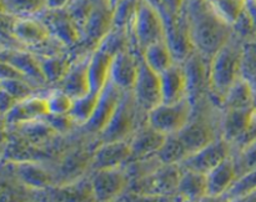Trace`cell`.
<instances>
[{"instance_id": "obj_1", "label": "cell", "mask_w": 256, "mask_h": 202, "mask_svg": "<svg viewBox=\"0 0 256 202\" xmlns=\"http://www.w3.org/2000/svg\"><path fill=\"white\" fill-rule=\"evenodd\" d=\"M192 42L196 51L212 59V55L232 39V27L220 19L209 4L196 10L189 20Z\"/></svg>"}, {"instance_id": "obj_2", "label": "cell", "mask_w": 256, "mask_h": 202, "mask_svg": "<svg viewBox=\"0 0 256 202\" xmlns=\"http://www.w3.org/2000/svg\"><path fill=\"white\" fill-rule=\"evenodd\" d=\"M242 52L232 39L209 60V89L220 104L236 80L242 77Z\"/></svg>"}, {"instance_id": "obj_3", "label": "cell", "mask_w": 256, "mask_h": 202, "mask_svg": "<svg viewBox=\"0 0 256 202\" xmlns=\"http://www.w3.org/2000/svg\"><path fill=\"white\" fill-rule=\"evenodd\" d=\"M130 30L140 51L154 42L166 40V25L162 12L146 0H139Z\"/></svg>"}, {"instance_id": "obj_4", "label": "cell", "mask_w": 256, "mask_h": 202, "mask_svg": "<svg viewBox=\"0 0 256 202\" xmlns=\"http://www.w3.org/2000/svg\"><path fill=\"white\" fill-rule=\"evenodd\" d=\"M192 101L190 99L166 104L162 102L146 114V124L164 135L179 134L190 121Z\"/></svg>"}, {"instance_id": "obj_5", "label": "cell", "mask_w": 256, "mask_h": 202, "mask_svg": "<svg viewBox=\"0 0 256 202\" xmlns=\"http://www.w3.org/2000/svg\"><path fill=\"white\" fill-rule=\"evenodd\" d=\"M182 172L180 165H162L148 176L134 180V192L140 196H170L178 191Z\"/></svg>"}, {"instance_id": "obj_6", "label": "cell", "mask_w": 256, "mask_h": 202, "mask_svg": "<svg viewBox=\"0 0 256 202\" xmlns=\"http://www.w3.org/2000/svg\"><path fill=\"white\" fill-rule=\"evenodd\" d=\"M138 106L132 92H124L122 101L112 117L108 126L100 134L102 142L105 141H118V140H130L134 135L135 125H136Z\"/></svg>"}, {"instance_id": "obj_7", "label": "cell", "mask_w": 256, "mask_h": 202, "mask_svg": "<svg viewBox=\"0 0 256 202\" xmlns=\"http://www.w3.org/2000/svg\"><path fill=\"white\" fill-rule=\"evenodd\" d=\"M95 202H115L130 187L132 180L124 167L94 171L90 179Z\"/></svg>"}, {"instance_id": "obj_8", "label": "cell", "mask_w": 256, "mask_h": 202, "mask_svg": "<svg viewBox=\"0 0 256 202\" xmlns=\"http://www.w3.org/2000/svg\"><path fill=\"white\" fill-rule=\"evenodd\" d=\"M232 145L229 141L220 137L202 149L192 152L180 166L185 170H192L208 175L212 169L232 156Z\"/></svg>"}, {"instance_id": "obj_9", "label": "cell", "mask_w": 256, "mask_h": 202, "mask_svg": "<svg viewBox=\"0 0 256 202\" xmlns=\"http://www.w3.org/2000/svg\"><path fill=\"white\" fill-rule=\"evenodd\" d=\"M10 34L19 44L32 49L44 47L54 40L46 22L36 16L14 19L10 26Z\"/></svg>"}, {"instance_id": "obj_10", "label": "cell", "mask_w": 256, "mask_h": 202, "mask_svg": "<svg viewBox=\"0 0 256 202\" xmlns=\"http://www.w3.org/2000/svg\"><path fill=\"white\" fill-rule=\"evenodd\" d=\"M132 160V147L129 140L102 142L90 159V167L94 171L122 169Z\"/></svg>"}, {"instance_id": "obj_11", "label": "cell", "mask_w": 256, "mask_h": 202, "mask_svg": "<svg viewBox=\"0 0 256 202\" xmlns=\"http://www.w3.org/2000/svg\"><path fill=\"white\" fill-rule=\"evenodd\" d=\"M142 57V56H140ZM138 106L145 112H149L159 104H162V86H160V75L152 71L144 61H140V71L136 84L132 89Z\"/></svg>"}, {"instance_id": "obj_12", "label": "cell", "mask_w": 256, "mask_h": 202, "mask_svg": "<svg viewBox=\"0 0 256 202\" xmlns=\"http://www.w3.org/2000/svg\"><path fill=\"white\" fill-rule=\"evenodd\" d=\"M140 61L142 57L135 56L129 49L118 52L112 59L110 82L122 91H132L139 76Z\"/></svg>"}, {"instance_id": "obj_13", "label": "cell", "mask_w": 256, "mask_h": 202, "mask_svg": "<svg viewBox=\"0 0 256 202\" xmlns=\"http://www.w3.org/2000/svg\"><path fill=\"white\" fill-rule=\"evenodd\" d=\"M49 115L46 96L32 95L28 99L18 102L12 110L2 115V120L6 126H20L28 122L44 120Z\"/></svg>"}, {"instance_id": "obj_14", "label": "cell", "mask_w": 256, "mask_h": 202, "mask_svg": "<svg viewBox=\"0 0 256 202\" xmlns=\"http://www.w3.org/2000/svg\"><path fill=\"white\" fill-rule=\"evenodd\" d=\"M122 96H124V91H122L119 87H116L109 81V84L100 92L99 104L95 110L94 116L84 126L85 130L92 132V134H102L110 122L112 117L114 116Z\"/></svg>"}, {"instance_id": "obj_15", "label": "cell", "mask_w": 256, "mask_h": 202, "mask_svg": "<svg viewBox=\"0 0 256 202\" xmlns=\"http://www.w3.org/2000/svg\"><path fill=\"white\" fill-rule=\"evenodd\" d=\"M162 102L172 104L189 99V81L185 67L182 62L174 65L160 74Z\"/></svg>"}, {"instance_id": "obj_16", "label": "cell", "mask_w": 256, "mask_h": 202, "mask_svg": "<svg viewBox=\"0 0 256 202\" xmlns=\"http://www.w3.org/2000/svg\"><path fill=\"white\" fill-rule=\"evenodd\" d=\"M2 61L9 62L35 85L40 86L46 84L42 75L40 57L35 52L22 49H2Z\"/></svg>"}, {"instance_id": "obj_17", "label": "cell", "mask_w": 256, "mask_h": 202, "mask_svg": "<svg viewBox=\"0 0 256 202\" xmlns=\"http://www.w3.org/2000/svg\"><path fill=\"white\" fill-rule=\"evenodd\" d=\"M165 139H166V135L162 134L148 124L138 129L129 140L130 147H132L130 162L156 156Z\"/></svg>"}, {"instance_id": "obj_18", "label": "cell", "mask_w": 256, "mask_h": 202, "mask_svg": "<svg viewBox=\"0 0 256 202\" xmlns=\"http://www.w3.org/2000/svg\"><path fill=\"white\" fill-rule=\"evenodd\" d=\"M115 52L108 49L102 44H99L89 55V64H88V71H89L90 85L92 91L102 92V89L109 84L110 81V70H112V59Z\"/></svg>"}, {"instance_id": "obj_19", "label": "cell", "mask_w": 256, "mask_h": 202, "mask_svg": "<svg viewBox=\"0 0 256 202\" xmlns=\"http://www.w3.org/2000/svg\"><path fill=\"white\" fill-rule=\"evenodd\" d=\"M50 17L46 20L52 37L64 47H72L82 41V32L79 25L74 21L68 10L62 11H49Z\"/></svg>"}, {"instance_id": "obj_20", "label": "cell", "mask_w": 256, "mask_h": 202, "mask_svg": "<svg viewBox=\"0 0 256 202\" xmlns=\"http://www.w3.org/2000/svg\"><path fill=\"white\" fill-rule=\"evenodd\" d=\"M89 55L72 62L66 76L59 84V89L66 92L68 95H70L72 99L82 97L92 91L89 71H88Z\"/></svg>"}, {"instance_id": "obj_21", "label": "cell", "mask_w": 256, "mask_h": 202, "mask_svg": "<svg viewBox=\"0 0 256 202\" xmlns=\"http://www.w3.org/2000/svg\"><path fill=\"white\" fill-rule=\"evenodd\" d=\"M14 171L19 181L32 190H48L54 185V176L36 161L14 162Z\"/></svg>"}, {"instance_id": "obj_22", "label": "cell", "mask_w": 256, "mask_h": 202, "mask_svg": "<svg viewBox=\"0 0 256 202\" xmlns=\"http://www.w3.org/2000/svg\"><path fill=\"white\" fill-rule=\"evenodd\" d=\"M208 176L209 196H225L239 177L236 162L232 156L222 161L219 166L212 169Z\"/></svg>"}, {"instance_id": "obj_23", "label": "cell", "mask_w": 256, "mask_h": 202, "mask_svg": "<svg viewBox=\"0 0 256 202\" xmlns=\"http://www.w3.org/2000/svg\"><path fill=\"white\" fill-rule=\"evenodd\" d=\"M256 114L255 107L252 109H232L225 110V116L222 120V137L234 144L248 129Z\"/></svg>"}, {"instance_id": "obj_24", "label": "cell", "mask_w": 256, "mask_h": 202, "mask_svg": "<svg viewBox=\"0 0 256 202\" xmlns=\"http://www.w3.org/2000/svg\"><path fill=\"white\" fill-rule=\"evenodd\" d=\"M178 135L189 150L190 155L218 139L212 125L200 120H192Z\"/></svg>"}, {"instance_id": "obj_25", "label": "cell", "mask_w": 256, "mask_h": 202, "mask_svg": "<svg viewBox=\"0 0 256 202\" xmlns=\"http://www.w3.org/2000/svg\"><path fill=\"white\" fill-rule=\"evenodd\" d=\"M176 194L180 199L199 200V201H202L205 197L209 196L208 176L205 174H202V172L182 169Z\"/></svg>"}, {"instance_id": "obj_26", "label": "cell", "mask_w": 256, "mask_h": 202, "mask_svg": "<svg viewBox=\"0 0 256 202\" xmlns=\"http://www.w3.org/2000/svg\"><path fill=\"white\" fill-rule=\"evenodd\" d=\"M140 56L152 71L159 75L178 62L166 40H162L146 46Z\"/></svg>"}, {"instance_id": "obj_27", "label": "cell", "mask_w": 256, "mask_h": 202, "mask_svg": "<svg viewBox=\"0 0 256 202\" xmlns=\"http://www.w3.org/2000/svg\"><path fill=\"white\" fill-rule=\"evenodd\" d=\"M222 105L225 110L254 107V90L250 81L242 76L236 80L222 97Z\"/></svg>"}, {"instance_id": "obj_28", "label": "cell", "mask_w": 256, "mask_h": 202, "mask_svg": "<svg viewBox=\"0 0 256 202\" xmlns=\"http://www.w3.org/2000/svg\"><path fill=\"white\" fill-rule=\"evenodd\" d=\"M39 57L42 75L46 84H60L74 62L69 57L65 56L62 52L52 55H39Z\"/></svg>"}, {"instance_id": "obj_29", "label": "cell", "mask_w": 256, "mask_h": 202, "mask_svg": "<svg viewBox=\"0 0 256 202\" xmlns=\"http://www.w3.org/2000/svg\"><path fill=\"white\" fill-rule=\"evenodd\" d=\"M52 199L54 202H95L90 180H79L52 189Z\"/></svg>"}, {"instance_id": "obj_30", "label": "cell", "mask_w": 256, "mask_h": 202, "mask_svg": "<svg viewBox=\"0 0 256 202\" xmlns=\"http://www.w3.org/2000/svg\"><path fill=\"white\" fill-rule=\"evenodd\" d=\"M189 156V150L178 134L168 135L156 154V159L162 165H182Z\"/></svg>"}, {"instance_id": "obj_31", "label": "cell", "mask_w": 256, "mask_h": 202, "mask_svg": "<svg viewBox=\"0 0 256 202\" xmlns=\"http://www.w3.org/2000/svg\"><path fill=\"white\" fill-rule=\"evenodd\" d=\"M2 12L14 19L32 17L46 10L45 0H2Z\"/></svg>"}, {"instance_id": "obj_32", "label": "cell", "mask_w": 256, "mask_h": 202, "mask_svg": "<svg viewBox=\"0 0 256 202\" xmlns=\"http://www.w3.org/2000/svg\"><path fill=\"white\" fill-rule=\"evenodd\" d=\"M99 99L100 92L96 91H90L89 94L84 95V96L74 99L72 111H70L69 115L74 120L75 124L80 125V126H85L92 120L98 107V104H99Z\"/></svg>"}, {"instance_id": "obj_33", "label": "cell", "mask_w": 256, "mask_h": 202, "mask_svg": "<svg viewBox=\"0 0 256 202\" xmlns=\"http://www.w3.org/2000/svg\"><path fill=\"white\" fill-rule=\"evenodd\" d=\"M248 1L249 0H216L210 6L220 19L224 20L230 26H234L246 11Z\"/></svg>"}, {"instance_id": "obj_34", "label": "cell", "mask_w": 256, "mask_h": 202, "mask_svg": "<svg viewBox=\"0 0 256 202\" xmlns=\"http://www.w3.org/2000/svg\"><path fill=\"white\" fill-rule=\"evenodd\" d=\"M18 127L22 129V134L24 140H26L28 142H30L34 146L42 144L46 140H49L52 135L56 134L45 120L28 122V124L20 125Z\"/></svg>"}, {"instance_id": "obj_35", "label": "cell", "mask_w": 256, "mask_h": 202, "mask_svg": "<svg viewBox=\"0 0 256 202\" xmlns=\"http://www.w3.org/2000/svg\"><path fill=\"white\" fill-rule=\"evenodd\" d=\"M252 192H256V169H252L239 175L235 184L225 194L224 197L229 202H234Z\"/></svg>"}, {"instance_id": "obj_36", "label": "cell", "mask_w": 256, "mask_h": 202, "mask_svg": "<svg viewBox=\"0 0 256 202\" xmlns=\"http://www.w3.org/2000/svg\"><path fill=\"white\" fill-rule=\"evenodd\" d=\"M45 96H46L49 115H69L70 114L74 99H72L70 95H68L66 92L62 91V90L59 89V87H56V89L48 92Z\"/></svg>"}, {"instance_id": "obj_37", "label": "cell", "mask_w": 256, "mask_h": 202, "mask_svg": "<svg viewBox=\"0 0 256 202\" xmlns=\"http://www.w3.org/2000/svg\"><path fill=\"white\" fill-rule=\"evenodd\" d=\"M2 90L14 96L18 101H22V100L32 96V95H36L35 84L26 79L2 80Z\"/></svg>"}, {"instance_id": "obj_38", "label": "cell", "mask_w": 256, "mask_h": 202, "mask_svg": "<svg viewBox=\"0 0 256 202\" xmlns=\"http://www.w3.org/2000/svg\"><path fill=\"white\" fill-rule=\"evenodd\" d=\"M235 162H236L239 175L252 169H256V142L248 147V149L240 151L239 161L235 160Z\"/></svg>"}, {"instance_id": "obj_39", "label": "cell", "mask_w": 256, "mask_h": 202, "mask_svg": "<svg viewBox=\"0 0 256 202\" xmlns=\"http://www.w3.org/2000/svg\"><path fill=\"white\" fill-rule=\"evenodd\" d=\"M44 120L56 134H65L72 129V125H76L70 115H48Z\"/></svg>"}, {"instance_id": "obj_40", "label": "cell", "mask_w": 256, "mask_h": 202, "mask_svg": "<svg viewBox=\"0 0 256 202\" xmlns=\"http://www.w3.org/2000/svg\"><path fill=\"white\" fill-rule=\"evenodd\" d=\"M185 2H186V0H160V7H162L164 19L182 16Z\"/></svg>"}, {"instance_id": "obj_41", "label": "cell", "mask_w": 256, "mask_h": 202, "mask_svg": "<svg viewBox=\"0 0 256 202\" xmlns=\"http://www.w3.org/2000/svg\"><path fill=\"white\" fill-rule=\"evenodd\" d=\"M45 1H46V11H62L69 9L72 0H45Z\"/></svg>"}, {"instance_id": "obj_42", "label": "cell", "mask_w": 256, "mask_h": 202, "mask_svg": "<svg viewBox=\"0 0 256 202\" xmlns=\"http://www.w3.org/2000/svg\"><path fill=\"white\" fill-rule=\"evenodd\" d=\"M0 102H2V115H5L8 111H9V110H12V107H14L19 101H18L14 96H12L10 94H8L6 91L2 90Z\"/></svg>"}, {"instance_id": "obj_43", "label": "cell", "mask_w": 256, "mask_h": 202, "mask_svg": "<svg viewBox=\"0 0 256 202\" xmlns=\"http://www.w3.org/2000/svg\"><path fill=\"white\" fill-rule=\"evenodd\" d=\"M202 202H229L224 196H208Z\"/></svg>"}, {"instance_id": "obj_44", "label": "cell", "mask_w": 256, "mask_h": 202, "mask_svg": "<svg viewBox=\"0 0 256 202\" xmlns=\"http://www.w3.org/2000/svg\"><path fill=\"white\" fill-rule=\"evenodd\" d=\"M234 202H256V192H252V194L248 195V196L242 197V199L236 200Z\"/></svg>"}, {"instance_id": "obj_45", "label": "cell", "mask_w": 256, "mask_h": 202, "mask_svg": "<svg viewBox=\"0 0 256 202\" xmlns=\"http://www.w3.org/2000/svg\"><path fill=\"white\" fill-rule=\"evenodd\" d=\"M108 1H109V4L112 5V9H115V7H116L118 5H119V2L122 1V0H108Z\"/></svg>"}, {"instance_id": "obj_46", "label": "cell", "mask_w": 256, "mask_h": 202, "mask_svg": "<svg viewBox=\"0 0 256 202\" xmlns=\"http://www.w3.org/2000/svg\"><path fill=\"white\" fill-rule=\"evenodd\" d=\"M179 202H202L199 200H188V199H180Z\"/></svg>"}, {"instance_id": "obj_47", "label": "cell", "mask_w": 256, "mask_h": 202, "mask_svg": "<svg viewBox=\"0 0 256 202\" xmlns=\"http://www.w3.org/2000/svg\"><path fill=\"white\" fill-rule=\"evenodd\" d=\"M205 2H206V4H209V5H212L214 4L215 1H216V0H204Z\"/></svg>"}, {"instance_id": "obj_48", "label": "cell", "mask_w": 256, "mask_h": 202, "mask_svg": "<svg viewBox=\"0 0 256 202\" xmlns=\"http://www.w3.org/2000/svg\"><path fill=\"white\" fill-rule=\"evenodd\" d=\"M195 1H204V0H195Z\"/></svg>"}]
</instances>
